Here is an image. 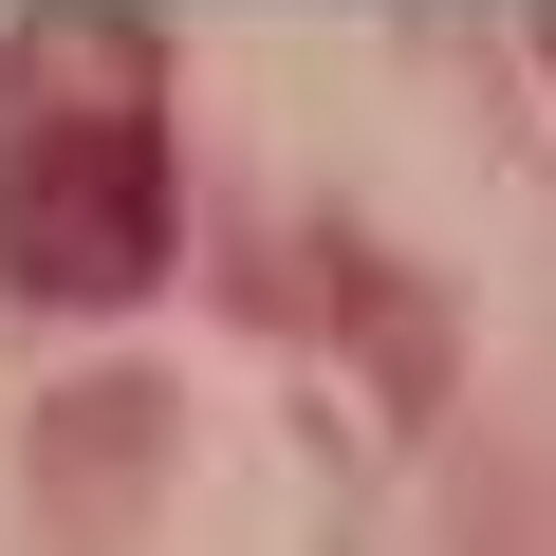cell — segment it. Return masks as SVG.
<instances>
[{"mask_svg": "<svg viewBox=\"0 0 556 556\" xmlns=\"http://www.w3.org/2000/svg\"><path fill=\"white\" fill-rule=\"evenodd\" d=\"M538 75H556V20H538Z\"/></svg>", "mask_w": 556, "mask_h": 556, "instance_id": "cell-2", "label": "cell"}, {"mask_svg": "<svg viewBox=\"0 0 556 556\" xmlns=\"http://www.w3.org/2000/svg\"><path fill=\"white\" fill-rule=\"evenodd\" d=\"M186 241V149L149 93V20H56L0 112V298L38 316H130Z\"/></svg>", "mask_w": 556, "mask_h": 556, "instance_id": "cell-1", "label": "cell"}]
</instances>
